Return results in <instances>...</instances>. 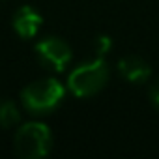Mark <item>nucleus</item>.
Masks as SVG:
<instances>
[{
	"mask_svg": "<svg viewBox=\"0 0 159 159\" xmlns=\"http://www.w3.org/2000/svg\"><path fill=\"white\" fill-rule=\"evenodd\" d=\"M109 73L111 71L107 62L103 60V56H99L73 69L67 77V86L77 98H90L105 88V84L109 83Z\"/></svg>",
	"mask_w": 159,
	"mask_h": 159,
	"instance_id": "1",
	"label": "nucleus"
},
{
	"mask_svg": "<svg viewBox=\"0 0 159 159\" xmlns=\"http://www.w3.org/2000/svg\"><path fill=\"white\" fill-rule=\"evenodd\" d=\"M66 90L56 79H41L28 84L21 92L23 105L28 112L34 114H49L52 112L64 99Z\"/></svg>",
	"mask_w": 159,
	"mask_h": 159,
	"instance_id": "2",
	"label": "nucleus"
},
{
	"mask_svg": "<svg viewBox=\"0 0 159 159\" xmlns=\"http://www.w3.org/2000/svg\"><path fill=\"white\" fill-rule=\"evenodd\" d=\"M52 148L51 129L41 122H28L21 125L15 135V152L25 159H39L49 155Z\"/></svg>",
	"mask_w": 159,
	"mask_h": 159,
	"instance_id": "3",
	"label": "nucleus"
},
{
	"mask_svg": "<svg viewBox=\"0 0 159 159\" xmlns=\"http://www.w3.org/2000/svg\"><path fill=\"white\" fill-rule=\"evenodd\" d=\"M36 52L39 62L52 69V71H64L66 66L71 62V47L60 39V38H47L36 45Z\"/></svg>",
	"mask_w": 159,
	"mask_h": 159,
	"instance_id": "4",
	"label": "nucleus"
},
{
	"mask_svg": "<svg viewBox=\"0 0 159 159\" xmlns=\"http://www.w3.org/2000/svg\"><path fill=\"white\" fill-rule=\"evenodd\" d=\"M118 71L120 75L125 79V81L133 83V84H142L146 83L150 75H152V67L150 64L140 58V56H135V54H127L124 58H120L118 62Z\"/></svg>",
	"mask_w": 159,
	"mask_h": 159,
	"instance_id": "5",
	"label": "nucleus"
},
{
	"mask_svg": "<svg viewBox=\"0 0 159 159\" xmlns=\"http://www.w3.org/2000/svg\"><path fill=\"white\" fill-rule=\"evenodd\" d=\"M41 23H43V17L32 8V6H23L17 10V13L13 15V28L15 32L28 39V38H34L39 28H41Z\"/></svg>",
	"mask_w": 159,
	"mask_h": 159,
	"instance_id": "6",
	"label": "nucleus"
},
{
	"mask_svg": "<svg viewBox=\"0 0 159 159\" xmlns=\"http://www.w3.org/2000/svg\"><path fill=\"white\" fill-rule=\"evenodd\" d=\"M19 120H21V112L17 105L10 99H0V125L13 127L15 124H19Z\"/></svg>",
	"mask_w": 159,
	"mask_h": 159,
	"instance_id": "7",
	"label": "nucleus"
},
{
	"mask_svg": "<svg viewBox=\"0 0 159 159\" xmlns=\"http://www.w3.org/2000/svg\"><path fill=\"white\" fill-rule=\"evenodd\" d=\"M111 47H112V41H111L107 36H99V38L96 39V52H98L99 56L107 54V52L111 51Z\"/></svg>",
	"mask_w": 159,
	"mask_h": 159,
	"instance_id": "8",
	"label": "nucleus"
},
{
	"mask_svg": "<svg viewBox=\"0 0 159 159\" xmlns=\"http://www.w3.org/2000/svg\"><path fill=\"white\" fill-rule=\"evenodd\" d=\"M150 99L153 103V107L159 111V79L152 84V90H150Z\"/></svg>",
	"mask_w": 159,
	"mask_h": 159,
	"instance_id": "9",
	"label": "nucleus"
}]
</instances>
